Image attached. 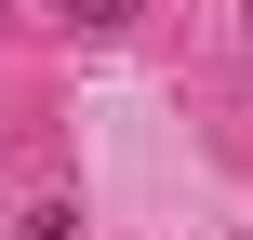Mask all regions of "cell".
Returning <instances> with one entry per match:
<instances>
[{
    "mask_svg": "<svg viewBox=\"0 0 253 240\" xmlns=\"http://www.w3.org/2000/svg\"><path fill=\"white\" fill-rule=\"evenodd\" d=\"M67 13H80V27H120V13H133V0H67Z\"/></svg>",
    "mask_w": 253,
    "mask_h": 240,
    "instance_id": "obj_1",
    "label": "cell"
}]
</instances>
